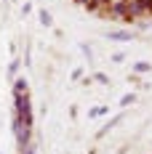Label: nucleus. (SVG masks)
Wrapping results in <instances>:
<instances>
[{
    "mask_svg": "<svg viewBox=\"0 0 152 154\" xmlns=\"http://www.w3.org/2000/svg\"><path fill=\"white\" fill-rule=\"evenodd\" d=\"M107 112H109V106H96V109H91V112H88V117H104Z\"/></svg>",
    "mask_w": 152,
    "mask_h": 154,
    "instance_id": "nucleus-4",
    "label": "nucleus"
},
{
    "mask_svg": "<svg viewBox=\"0 0 152 154\" xmlns=\"http://www.w3.org/2000/svg\"><path fill=\"white\" fill-rule=\"evenodd\" d=\"M75 3H80V5H86V3H88V0H75Z\"/></svg>",
    "mask_w": 152,
    "mask_h": 154,
    "instance_id": "nucleus-10",
    "label": "nucleus"
},
{
    "mask_svg": "<svg viewBox=\"0 0 152 154\" xmlns=\"http://www.w3.org/2000/svg\"><path fill=\"white\" fill-rule=\"evenodd\" d=\"M40 21H43V24H51V14H48V11H40Z\"/></svg>",
    "mask_w": 152,
    "mask_h": 154,
    "instance_id": "nucleus-7",
    "label": "nucleus"
},
{
    "mask_svg": "<svg viewBox=\"0 0 152 154\" xmlns=\"http://www.w3.org/2000/svg\"><path fill=\"white\" fill-rule=\"evenodd\" d=\"M93 80H96V82H107V75H102V72H99V75H93Z\"/></svg>",
    "mask_w": 152,
    "mask_h": 154,
    "instance_id": "nucleus-8",
    "label": "nucleus"
},
{
    "mask_svg": "<svg viewBox=\"0 0 152 154\" xmlns=\"http://www.w3.org/2000/svg\"><path fill=\"white\" fill-rule=\"evenodd\" d=\"M134 101H136V96H134V93H125L120 98V106H128V104H134Z\"/></svg>",
    "mask_w": 152,
    "mask_h": 154,
    "instance_id": "nucleus-6",
    "label": "nucleus"
},
{
    "mask_svg": "<svg viewBox=\"0 0 152 154\" xmlns=\"http://www.w3.org/2000/svg\"><path fill=\"white\" fill-rule=\"evenodd\" d=\"M123 120V114H118V117H112V120H109V122L104 125V128H102V130H99V138H102V136H107V133H109V130H112V128H115V125L120 122Z\"/></svg>",
    "mask_w": 152,
    "mask_h": 154,
    "instance_id": "nucleus-2",
    "label": "nucleus"
},
{
    "mask_svg": "<svg viewBox=\"0 0 152 154\" xmlns=\"http://www.w3.org/2000/svg\"><path fill=\"white\" fill-rule=\"evenodd\" d=\"M152 69V64L150 61H139V64H134V72L136 75H144V72H150Z\"/></svg>",
    "mask_w": 152,
    "mask_h": 154,
    "instance_id": "nucleus-3",
    "label": "nucleus"
},
{
    "mask_svg": "<svg viewBox=\"0 0 152 154\" xmlns=\"http://www.w3.org/2000/svg\"><path fill=\"white\" fill-rule=\"evenodd\" d=\"M14 93H27V80H16L14 82Z\"/></svg>",
    "mask_w": 152,
    "mask_h": 154,
    "instance_id": "nucleus-5",
    "label": "nucleus"
},
{
    "mask_svg": "<svg viewBox=\"0 0 152 154\" xmlns=\"http://www.w3.org/2000/svg\"><path fill=\"white\" fill-rule=\"evenodd\" d=\"M21 154H35V146H32V143H30V146H24V149H21Z\"/></svg>",
    "mask_w": 152,
    "mask_h": 154,
    "instance_id": "nucleus-9",
    "label": "nucleus"
},
{
    "mask_svg": "<svg viewBox=\"0 0 152 154\" xmlns=\"http://www.w3.org/2000/svg\"><path fill=\"white\" fill-rule=\"evenodd\" d=\"M118 154H123V149H120V152H118Z\"/></svg>",
    "mask_w": 152,
    "mask_h": 154,
    "instance_id": "nucleus-11",
    "label": "nucleus"
},
{
    "mask_svg": "<svg viewBox=\"0 0 152 154\" xmlns=\"http://www.w3.org/2000/svg\"><path fill=\"white\" fill-rule=\"evenodd\" d=\"M107 37H109V40H118V43H125V40H131V32H125V29H112Z\"/></svg>",
    "mask_w": 152,
    "mask_h": 154,
    "instance_id": "nucleus-1",
    "label": "nucleus"
}]
</instances>
